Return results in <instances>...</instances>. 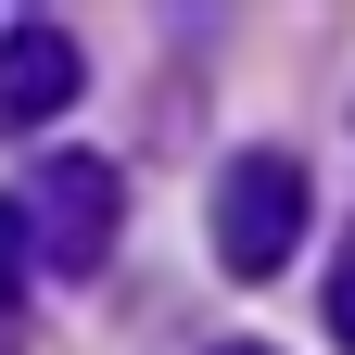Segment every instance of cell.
<instances>
[{
	"instance_id": "6da1fadb",
	"label": "cell",
	"mask_w": 355,
	"mask_h": 355,
	"mask_svg": "<svg viewBox=\"0 0 355 355\" xmlns=\"http://www.w3.org/2000/svg\"><path fill=\"white\" fill-rule=\"evenodd\" d=\"M304 216H318L304 165L292 153H241L229 178H216V266H229V279H279L292 241H304Z\"/></svg>"
},
{
	"instance_id": "7a4b0ae2",
	"label": "cell",
	"mask_w": 355,
	"mask_h": 355,
	"mask_svg": "<svg viewBox=\"0 0 355 355\" xmlns=\"http://www.w3.org/2000/svg\"><path fill=\"white\" fill-rule=\"evenodd\" d=\"M26 229H38V266L89 279V266L114 254V229H127V178H114L102 153H51L38 191H26Z\"/></svg>"
},
{
	"instance_id": "3957f363",
	"label": "cell",
	"mask_w": 355,
	"mask_h": 355,
	"mask_svg": "<svg viewBox=\"0 0 355 355\" xmlns=\"http://www.w3.org/2000/svg\"><path fill=\"white\" fill-rule=\"evenodd\" d=\"M89 89V51L51 26V13H26V26H0V140H38L64 102Z\"/></svg>"
},
{
	"instance_id": "277c9868",
	"label": "cell",
	"mask_w": 355,
	"mask_h": 355,
	"mask_svg": "<svg viewBox=\"0 0 355 355\" xmlns=\"http://www.w3.org/2000/svg\"><path fill=\"white\" fill-rule=\"evenodd\" d=\"M26 266H38V229H26V203H0V318L26 304Z\"/></svg>"
},
{
	"instance_id": "5b68a950",
	"label": "cell",
	"mask_w": 355,
	"mask_h": 355,
	"mask_svg": "<svg viewBox=\"0 0 355 355\" xmlns=\"http://www.w3.org/2000/svg\"><path fill=\"white\" fill-rule=\"evenodd\" d=\"M330 343H343V355H355V254H343V266H330Z\"/></svg>"
},
{
	"instance_id": "8992f818",
	"label": "cell",
	"mask_w": 355,
	"mask_h": 355,
	"mask_svg": "<svg viewBox=\"0 0 355 355\" xmlns=\"http://www.w3.org/2000/svg\"><path fill=\"white\" fill-rule=\"evenodd\" d=\"M216 355H279V343H216Z\"/></svg>"
}]
</instances>
